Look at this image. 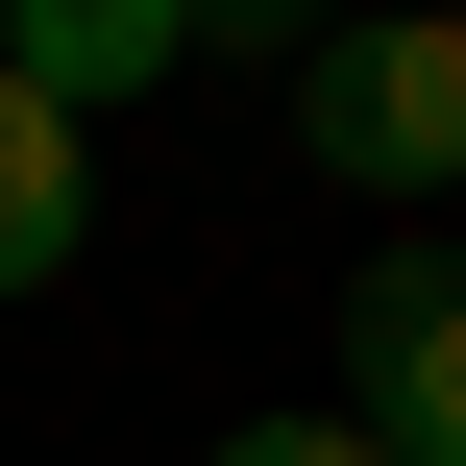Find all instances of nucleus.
Here are the masks:
<instances>
[{"label":"nucleus","mask_w":466,"mask_h":466,"mask_svg":"<svg viewBox=\"0 0 466 466\" xmlns=\"http://www.w3.org/2000/svg\"><path fill=\"white\" fill-rule=\"evenodd\" d=\"M74 246H98V147H74V123L0 74V295H49Z\"/></svg>","instance_id":"obj_4"},{"label":"nucleus","mask_w":466,"mask_h":466,"mask_svg":"<svg viewBox=\"0 0 466 466\" xmlns=\"http://www.w3.org/2000/svg\"><path fill=\"white\" fill-rule=\"evenodd\" d=\"M344 393H369L393 466H466V246L442 221H393V246L344 270Z\"/></svg>","instance_id":"obj_2"},{"label":"nucleus","mask_w":466,"mask_h":466,"mask_svg":"<svg viewBox=\"0 0 466 466\" xmlns=\"http://www.w3.org/2000/svg\"><path fill=\"white\" fill-rule=\"evenodd\" d=\"M221 466H393V442H369V418H246Z\"/></svg>","instance_id":"obj_5"},{"label":"nucleus","mask_w":466,"mask_h":466,"mask_svg":"<svg viewBox=\"0 0 466 466\" xmlns=\"http://www.w3.org/2000/svg\"><path fill=\"white\" fill-rule=\"evenodd\" d=\"M172 49H246V0H0V74H25L49 123H98V98L172 74Z\"/></svg>","instance_id":"obj_3"},{"label":"nucleus","mask_w":466,"mask_h":466,"mask_svg":"<svg viewBox=\"0 0 466 466\" xmlns=\"http://www.w3.org/2000/svg\"><path fill=\"white\" fill-rule=\"evenodd\" d=\"M295 147H319L344 197H466V0L319 25V49H295Z\"/></svg>","instance_id":"obj_1"}]
</instances>
